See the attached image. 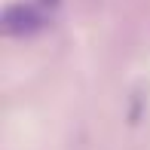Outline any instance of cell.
Wrapping results in <instances>:
<instances>
[{"mask_svg":"<svg viewBox=\"0 0 150 150\" xmlns=\"http://www.w3.org/2000/svg\"><path fill=\"white\" fill-rule=\"evenodd\" d=\"M43 3H46V6H58V0H43Z\"/></svg>","mask_w":150,"mask_h":150,"instance_id":"cell-2","label":"cell"},{"mask_svg":"<svg viewBox=\"0 0 150 150\" xmlns=\"http://www.w3.org/2000/svg\"><path fill=\"white\" fill-rule=\"evenodd\" d=\"M0 28H3L6 37H31L43 28V16L31 3H12L0 16Z\"/></svg>","mask_w":150,"mask_h":150,"instance_id":"cell-1","label":"cell"}]
</instances>
